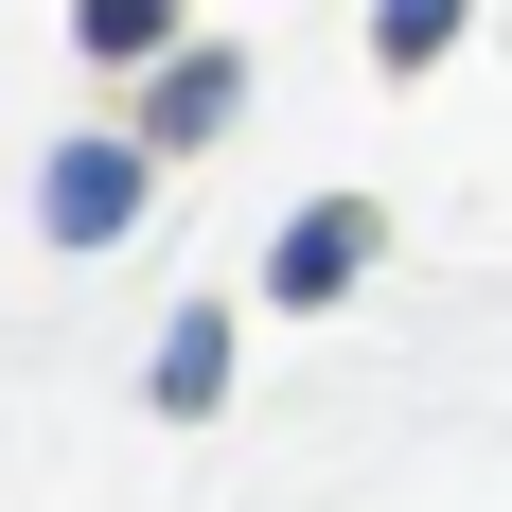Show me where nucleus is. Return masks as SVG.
Here are the masks:
<instances>
[{"label": "nucleus", "mask_w": 512, "mask_h": 512, "mask_svg": "<svg viewBox=\"0 0 512 512\" xmlns=\"http://www.w3.org/2000/svg\"><path fill=\"white\" fill-rule=\"evenodd\" d=\"M159 18L177 0H89V53H159Z\"/></svg>", "instance_id": "423d86ee"}, {"label": "nucleus", "mask_w": 512, "mask_h": 512, "mask_svg": "<svg viewBox=\"0 0 512 512\" xmlns=\"http://www.w3.org/2000/svg\"><path fill=\"white\" fill-rule=\"evenodd\" d=\"M124 212H142V142H71L53 159V230L71 248H124Z\"/></svg>", "instance_id": "f257e3e1"}, {"label": "nucleus", "mask_w": 512, "mask_h": 512, "mask_svg": "<svg viewBox=\"0 0 512 512\" xmlns=\"http://www.w3.org/2000/svg\"><path fill=\"white\" fill-rule=\"evenodd\" d=\"M142 389H159V407H177V424H195L212 389H230V318H177V336H159V371H142Z\"/></svg>", "instance_id": "20e7f679"}, {"label": "nucleus", "mask_w": 512, "mask_h": 512, "mask_svg": "<svg viewBox=\"0 0 512 512\" xmlns=\"http://www.w3.org/2000/svg\"><path fill=\"white\" fill-rule=\"evenodd\" d=\"M442 36H460V0H389V18H371V53H389V71H424Z\"/></svg>", "instance_id": "39448f33"}, {"label": "nucleus", "mask_w": 512, "mask_h": 512, "mask_svg": "<svg viewBox=\"0 0 512 512\" xmlns=\"http://www.w3.org/2000/svg\"><path fill=\"white\" fill-rule=\"evenodd\" d=\"M230 89H248L230 53H177V71L142 89V142H212V124H230Z\"/></svg>", "instance_id": "7ed1b4c3"}, {"label": "nucleus", "mask_w": 512, "mask_h": 512, "mask_svg": "<svg viewBox=\"0 0 512 512\" xmlns=\"http://www.w3.org/2000/svg\"><path fill=\"white\" fill-rule=\"evenodd\" d=\"M354 265H371V212H354V195H318L301 230H283V265H265V283H283V301H336Z\"/></svg>", "instance_id": "f03ea898"}]
</instances>
